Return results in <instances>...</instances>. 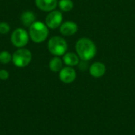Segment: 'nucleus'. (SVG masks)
I'll return each instance as SVG.
<instances>
[{
    "label": "nucleus",
    "mask_w": 135,
    "mask_h": 135,
    "mask_svg": "<svg viewBox=\"0 0 135 135\" xmlns=\"http://www.w3.org/2000/svg\"><path fill=\"white\" fill-rule=\"evenodd\" d=\"M32 60V53L28 49L21 47L17 49L12 55L13 63L19 68L27 66Z\"/></svg>",
    "instance_id": "obj_4"
},
{
    "label": "nucleus",
    "mask_w": 135,
    "mask_h": 135,
    "mask_svg": "<svg viewBox=\"0 0 135 135\" xmlns=\"http://www.w3.org/2000/svg\"><path fill=\"white\" fill-rule=\"evenodd\" d=\"M106 72V66L104 63L100 62H93L89 66V74L93 78H101L104 75Z\"/></svg>",
    "instance_id": "obj_9"
},
{
    "label": "nucleus",
    "mask_w": 135,
    "mask_h": 135,
    "mask_svg": "<svg viewBox=\"0 0 135 135\" xmlns=\"http://www.w3.org/2000/svg\"><path fill=\"white\" fill-rule=\"evenodd\" d=\"M9 72L6 70H0V79L1 80H6L9 78Z\"/></svg>",
    "instance_id": "obj_18"
},
{
    "label": "nucleus",
    "mask_w": 135,
    "mask_h": 135,
    "mask_svg": "<svg viewBox=\"0 0 135 135\" xmlns=\"http://www.w3.org/2000/svg\"><path fill=\"white\" fill-rule=\"evenodd\" d=\"M47 48L50 53L55 56H62L66 53L68 44L66 40L60 36L51 37L47 43Z\"/></svg>",
    "instance_id": "obj_3"
},
{
    "label": "nucleus",
    "mask_w": 135,
    "mask_h": 135,
    "mask_svg": "<svg viewBox=\"0 0 135 135\" xmlns=\"http://www.w3.org/2000/svg\"><path fill=\"white\" fill-rule=\"evenodd\" d=\"M29 37L35 43H42L48 36L49 30L46 24L41 21H35L31 26H29L28 30Z\"/></svg>",
    "instance_id": "obj_2"
},
{
    "label": "nucleus",
    "mask_w": 135,
    "mask_h": 135,
    "mask_svg": "<svg viewBox=\"0 0 135 135\" xmlns=\"http://www.w3.org/2000/svg\"><path fill=\"white\" fill-rule=\"evenodd\" d=\"M21 21L25 26L29 27L36 21V15L32 11L23 12L21 16Z\"/></svg>",
    "instance_id": "obj_12"
},
{
    "label": "nucleus",
    "mask_w": 135,
    "mask_h": 135,
    "mask_svg": "<svg viewBox=\"0 0 135 135\" xmlns=\"http://www.w3.org/2000/svg\"><path fill=\"white\" fill-rule=\"evenodd\" d=\"M59 9L63 12H69L74 7V2L72 0H60L58 2Z\"/></svg>",
    "instance_id": "obj_14"
},
{
    "label": "nucleus",
    "mask_w": 135,
    "mask_h": 135,
    "mask_svg": "<svg viewBox=\"0 0 135 135\" xmlns=\"http://www.w3.org/2000/svg\"><path fill=\"white\" fill-rule=\"evenodd\" d=\"M77 77L76 71L71 66H66L62 68L59 71V79L66 84L72 83Z\"/></svg>",
    "instance_id": "obj_7"
},
{
    "label": "nucleus",
    "mask_w": 135,
    "mask_h": 135,
    "mask_svg": "<svg viewBox=\"0 0 135 135\" xmlns=\"http://www.w3.org/2000/svg\"><path fill=\"white\" fill-rule=\"evenodd\" d=\"M77 55L81 60L89 61L94 58L97 54L96 44L88 38H81L76 43Z\"/></svg>",
    "instance_id": "obj_1"
},
{
    "label": "nucleus",
    "mask_w": 135,
    "mask_h": 135,
    "mask_svg": "<svg viewBox=\"0 0 135 135\" xmlns=\"http://www.w3.org/2000/svg\"><path fill=\"white\" fill-rule=\"evenodd\" d=\"M79 57L77 54L73 53V52H67L63 55L62 60L63 62L68 66H78L80 60H79Z\"/></svg>",
    "instance_id": "obj_11"
},
{
    "label": "nucleus",
    "mask_w": 135,
    "mask_h": 135,
    "mask_svg": "<svg viewBox=\"0 0 135 135\" xmlns=\"http://www.w3.org/2000/svg\"><path fill=\"white\" fill-rule=\"evenodd\" d=\"M49 68L52 72H59L62 69V61L59 56H55L49 62Z\"/></svg>",
    "instance_id": "obj_13"
},
{
    "label": "nucleus",
    "mask_w": 135,
    "mask_h": 135,
    "mask_svg": "<svg viewBox=\"0 0 135 135\" xmlns=\"http://www.w3.org/2000/svg\"><path fill=\"white\" fill-rule=\"evenodd\" d=\"M63 19L62 13L59 10H52L46 17L45 24L51 29H55L62 25Z\"/></svg>",
    "instance_id": "obj_6"
},
{
    "label": "nucleus",
    "mask_w": 135,
    "mask_h": 135,
    "mask_svg": "<svg viewBox=\"0 0 135 135\" xmlns=\"http://www.w3.org/2000/svg\"><path fill=\"white\" fill-rule=\"evenodd\" d=\"M12 61V55L7 51H2L0 52V62L2 64H8Z\"/></svg>",
    "instance_id": "obj_15"
},
{
    "label": "nucleus",
    "mask_w": 135,
    "mask_h": 135,
    "mask_svg": "<svg viewBox=\"0 0 135 135\" xmlns=\"http://www.w3.org/2000/svg\"><path fill=\"white\" fill-rule=\"evenodd\" d=\"M60 32L66 36L75 34L78 31V25L74 21H66L60 25Z\"/></svg>",
    "instance_id": "obj_10"
},
{
    "label": "nucleus",
    "mask_w": 135,
    "mask_h": 135,
    "mask_svg": "<svg viewBox=\"0 0 135 135\" xmlns=\"http://www.w3.org/2000/svg\"><path fill=\"white\" fill-rule=\"evenodd\" d=\"M78 66L79 69L81 70H82V71H85V70H86L89 68L88 61H85V60H81Z\"/></svg>",
    "instance_id": "obj_17"
},
{
    "label": "nucleus",
    "mask_w": 135,
    "mask_h": 135,
    "mask_svg": "<svg viewBox=\"0 0 135 135\" xmlns=\"http://www.w3.org/2000/svg\"><path fill=\"white\" fill-rule=\"evenodd\" d=\"M35 3L40 10L51 12L56 8L58 0H35Z\"/></svg>",
    "instance_id": "obj_8"
},
{
    "label": "nucleus",
    "mask_w": 135,
    "mask_h": 135,
    "mask_svg": "<svg viewBox=\"0 0 135 135\" xmlns=\"http://www.w3.org/2000/svg\"><path fill=\"white\" fill-rule=\"evenodd\" d=\"M29 34L28 32L21 28H16L11 34L10 36V40L12 44L18 48L24 47L28 43L29 40Z\"/></svg>",
    "instance_id": "obj_5"
},
{
    "label": "nucleus",
    "mask_w": 135,
    "mask_h": 135,
    "mask_svg": "<svg viewBox=\"0 0 135 135\" xmlns=\"http://www.w3.org/2000/svg\"><path fill=\"white\" fill-rule=\"evenodd\" d=\"M10 31V27L6 22L0 23V33L1 34H7Z\"/></svg>",
    "instance_id": "obj_16"
}]
</instances>
